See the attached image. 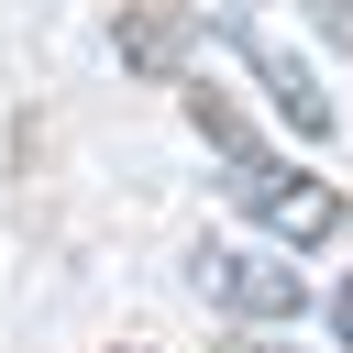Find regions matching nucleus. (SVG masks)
Listing matches in <instances>:
<instances>
[{
    "label": "nucleus",
    "mask_w": 353,
    "mask_h": 353,
    "mask_svg": "<svg viewBox=\"0 0 353 353\" xmlns=\"http://www.w3.org/2000/svg\"><path fill=\"white\" fill-rule=\"evenodd\" d=\"M243 55H254V77H265V99H276V110H287L298 132H331V99L309 88V66H287V55L265 44V33H243Z\"/></svg>",
    "instance_id": "nucleus-3"
},
{
    "label": "nucleus",
    "mask_w": 353,
    "mask_h": 353,
    "mask_svg": "<svg viewBox=\"0 0 353 353\" xmlns=\"http://www.w3.org/2000/svg\"><path fill=\"white\" fill-rule=\"evenodd\" d=\"M199 298L232 309V320H254V331L309 320V276H298L287 254H265V243H210V254H199Z\"/></svg>",
    "instance_id": "nucleus-2"
},
{
    "label": "nucleus",
    "mask_w": 353,
    "mask_h": 353,
    "mask_svg": "<svg viewBox=\"0 0 353 353\" xmlns=\"http://www.w3.org/2000/svg\"><path fill=\"white\" fill-rule=\"evenodd\" d=\"M188 121H199V143L221 154V188H232V210L276 243V254H320L331 232H342V188L331 176H309L298 154H276V143H254L243 132V110L221 99V88H188Z\"/></svg>",
    "instance_id": "nucleus-1"
},
{
    "label": "nucleus",
    "mask_w": 353,
    "mask_h": 353,
    "mask_svg": "<svg viewBox=\"0 0 353 353\" xmlns=\"http://www.w3.org/2000/svg\"><path fill=\"white\" fill-rule=\"evenodd\" d=\"M331 331H342V353H353V287H342V298H331Z\"/></svg>",
    "instance_id": "nucleus-4"
}]
</instances>
